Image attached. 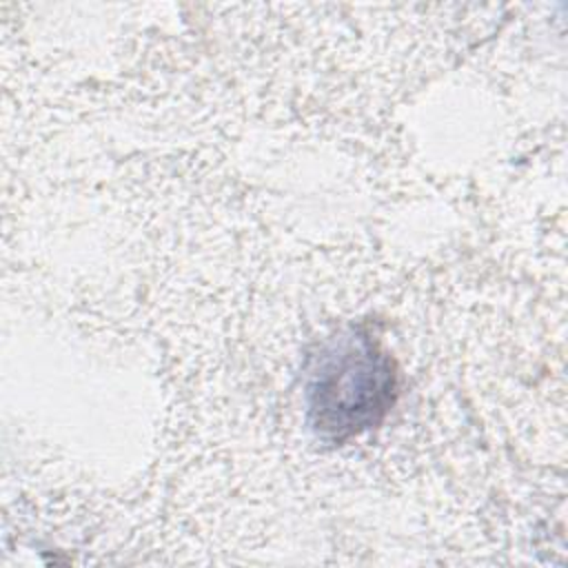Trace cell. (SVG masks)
Returning a JSON list of instances; mask_svg holds the SVG:
<instances>
[{"instance_id":"obj_1","label":"cell","mask_w":568,"mask_h":568,"mask_svg":"<svg viewBox=\"0 0 568 568\" xmlns=\"http://www.w3.org/2000/svg\"><path fill=\"white\" fill-rule=\"evenodd\" d=\"M397 397L390 353L366 326H351L326 339L306 368L304 402L311 428L344 442L377 426Z\"/></svg>"}]
</instances>
